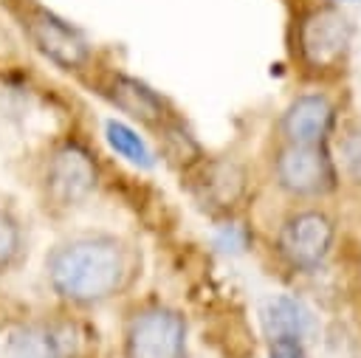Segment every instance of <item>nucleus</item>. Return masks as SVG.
<instances>
[{"label": "nucleus", "instance_id": "obj_4", "mask_svg": "<svg viewBox=\"0 0 361 358\" xmlns=\"http://www.w3.org/2000/svg\"><path fill=\"white\" fill-rule=\"evenodd\" d=\"M186 321L169 307L135 313L127 327V358H183Z\"/></svg>", "mask_w": 361, "mask_h": 358}, {"label": "nucleus", "instance_id": "obj_1", "mask_svg": "<svg viewBox=\"0 0 361 358\" xmlns=\"http://www.w3.org/2000/svg\"><path fill=\"white\" fill-rule=\"evenodd\" d=\"M121 276L124 254L110 237H79L48 257V279L71 302H102L118 290Z\"/></svg>", "mask_w": 361, "mask_h": 358}, {"label": "nucleus", "instance_id": "obj_15", "mask_svg": "<svg viewBox=\"0 0 361 358\" xmlns=\"http://www.w3.org/2000/svg\"><path fill=\"white\" fill-rule=\"evenodd\" d=\"M268 358H305L302 338H274Z\"/></svg>", "mask_w": 361, "mask_h": 358}, {"label": "nucleus", "instance_id": "obj_2", "mask_svg": "<svg viewBox=\"0 0 361 358\" xmlns=\"http://www.w3.org/2000/svg\"><path fill=\"white\" fill-rule=\"evenodd\" d=\"M276 183L293 197H322L336 189L338 172L324 144H288L279 149Z\"/></svg>", "mask_w": 361, "mask_h": 358}, {"label": "nucleus", "instance_id": "obj_3", "mask_svg": "<svg viewBox=\"0 0 361 358\" xmlns=\"http://www.w3.org/2000/svg\"><path fill=\"white\" fill-rule=\"evenodd\" d=\"M333 237H336L333 220L324 211L307 209V211L290 214L279 226L276 251H279V257L290 268H296V271H313L330 254Z\"/></svg>", "mask_w": 361, "mask_h": 358}, {"label": "nucleus", "instance_id": "obj_10", "mask_svg": "<svg viewBox=\"0 0 361 358\" xmlns=\"http://www.w3.org/2000/svg\"><path fill=\"white\" fill-rule=\"evenodd\" d=\"M195 192L203 206L209 203L212 209H228L245 192V172L231 161H214L200 172Z\"/></svg>", "mask_w": 361, "mask_h": 358}, {"label": "nucleus", "instance_id": "obj_5", "mask_svg": "<svg viewBox=\"0 0 361 358\" xmlns=\"http://www.w3.org/2000/svg\"><path fill=\"white\" fill-rule=\"evenodd\" d=\"M353 25L338 6L313 8L299 25V51L310 68H333L350 48Z\"/></svg>", "mask_w": 361, "mask_h": 358}, {"label": "nucleus", "instance_id": "obj_11", "mask_svg": "<svg viewBox=\"0 0 361 358\" xmlns=\"http://www.w3.org/2000/svg\"><path fill=\"white\" fill-rule=\"evenodd\" d=\"M259 316H262V327H265V333H268L271 341L274 338H305V333L310 330V313H307V307L299 299L285 296V293L271 296L262 304Z\"/></svg>", "mask_w": 361, "mask_h": 358}, {"label": "nucleus", "instance_id": "obj_8", "mask_svg": "<svg viewBox=\"0 0 361 358\" xmlns=\"http://www.w3.org/2000/svg\"><path fill=\"white\" fill-rule=\"evenodd\" d=\"M333 118H336V110L327 96L305 93L288 104V110L282 113L279 130L288 138V144H324L327 132L333 130Z\"/></svg>", "mask_w": 361, "mask_h": 358}, {"label": "nucleus", "instance_id": "obj_6", "mask_svg": "<svg viewBox=\"0 0 361 358\" xmlns=\"http://www.w3.org/2000/svg\"><path fill=\"white\" fill-rule=\"evenodd\" d=\"M96 161L90 158V152L79 144H62L48 163L45 172V183H48V195L62 203V206H73L82 203L93 186H96Z\"/></svg>", "mask_w": 361, "mask_h": 358}, {"label": "nucleus", "instance_id": "obj_7", "mask_svg": "<svg viewBox=\"0 0 361 358\" xmlns=\"http://www.w3.org/2000/svg\"><path fill=\"white\" fill-rule=\"evenodd\" d=\"M28 34H31L34 45L65 70L82 68L87 62L90 51H87L85 37L71 23H65L62 17H56L45 8H37L28 14Z\"/></svg>", "mask_w": 361, "mask_h": 358}, {"label": "nucleus", "instance_id": "obj_16", "mask_svg": "<svg viewBox=\"0 0 361 358\" xmlns=\"http://www.w3.org/2000/svg\"><path fill=\"white\" fill-rule=\"evenodd\" d=\"M217 242H220V245H231L228 251H243V248H245V231L228 226V228H223V234H220Z\"/></svg>", "mask_w": 361, "mask_h": 358}, {"label": "nucleus", "instance_id": "obj_12", "mask_svg": "<svg viewBox=\"0 0 361 358\" xmlns=\"http://www.w3.org/2000/svg\"><path fill=\"white\" fill-rule=\"evenodd\" d=\"M104 138H107L110 149H113L116 155H121L124 161H130L133 166H141V169H152V166H155L152 149L147 147V141H144L133 127H127V124L110 118V121L104 124Z\"/></svg>", "mask_w": 361, "mask_h": 358}, {"label": "nucleus", "instance_id": "obj_13", "mask_svg": "<svg viewBox=\"0 0 361 358\" xmlns=\"http://www.w3.org/2000/svg\"><path fill=\"white\" fill-rule=\"evenodd\" d=\"M341 166L353 183H361V130L347 132L341 141Z\"/></svg>", "mask_w": 361, "mask_h": 358}, {"label": "nucleus", "instance_id": "obj_9", "mask_svg": "<svg viewBox=\"0 0 361 358\" xmlns=\"http://www.w3.org/2000/svg\"><path fill=\"white\" fill-rule=\"evenodd\" d=\"M107 99L118 110H124L130 118H138L144 124H164V118H166L164 99L149 85H144L133 76H124V73L113 76V82L107 87Z\"/></svg>", "mask_w": 361, "mask_h": 358}, {"label": "nucleus", "instance_id": "obj_14", "mask_svg": "<svg viewBox=\"0 0 361 358\" xmlns=\"http://www.w3.org/2000/svg\"><path fill=\"white\" fill-rule=\"evenodd\" d=\"M17 251H20V228L8 214L0 211V271L11 265Z\"/></svg>", "mask_w": 361, "mask_h": 358}]
</instances>
